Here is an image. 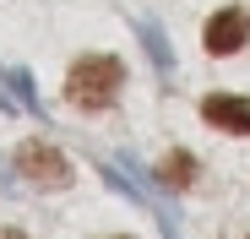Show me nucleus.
<instances>
[{"label":"nucleus","mask_w":250,"mask_h":239,"mask_svg":"<svg viewBox=\"0 0 250 239\" xmlns=\"http://www.w3.org/2000/svg\"><path fill=\"white\" fill-rule=\"evenodd\" d=\"M120 87H125V65H120L114 55H82V60H71V71H65V103H71V109H87V114L114 109Z\"/></svg>","instance_id":"nucleus-1"},{"label":"nucleus","mask_w":250,"mask_h":239,"mask_svg":"<svg viewBox=\"0 0 250 239\" xmlns=\"http://www.w3.org/2000/svg\"><path fill=\"white\" fill-rule=\"evenodd\" d=\"M11 169H17L27 185H38V190H65V185L76 179V163H71L55 141H44V136L22 141V147L11 152Z\"/></svg>","instance_id":"nucleus-2"},{"label":"nucleus","mask_w":250,"mask_h":239,"mask_svg":"<svg viewBox=\"0 0 250 239\" xmlns=\"http://www.w3.org/2000/svg\"><path fill=\"white\" fill-rule=\"evenodd\" d=\"M245 44H250V11L245 6H223V11L207 17V27H201L207 55H239Z\"/></svg>","instance_id":"nucleus-3"},{"label":"nucleus","mask_w":250,"mask_h":239,"mask_svg":"<svg viewBox=\"0 0 250 239\" xmlns=\"http://www.w3.org/2000/svg\"><path fill=\"white\" fill-rule=\"evenodd\" d=\"M201 120H207L212 131L250 136V98H239V93H207V98H201Z\"/></svg>","instance_id":"nucleus-4"},{"label":"nucleus","mask_w":250,"mask_h":239,"mask_svg":"<svg viewBox=\"0 0 250 239\" xmlns=\"http://www.w3.org/2000/svg\"><path fill=\"white\" fill-rule=\"evenodd\" d=\"M196 179H201V163H196V152H185V147H174V152L158 163V185H163V190H190Z\"/></svg>","instance_id":"nucleus-5"},{"label":"nucleus","mask_w":250,"mask_h":239,"mask_svg":"<svg viewBox=\"0 0 250 239\" xmlns=\"http://www.w3.org/2000/svg\"><path fill=\"white\" fill-rule=\"evenodd\" d=\"M136 38H142V49H147L152 71H158V76H174V49H169V38H163V27H158L152 17L136 22Z\"/></svg>","instance_id":"nucleus-6"},{"label":"nucleus","mask_w":250,"mask_h":239,"mask_svg":"<svg viewBox=\"0 0 250 239\" xmlns=\"http://www.w3.org/2000/svg\"><path fill=\"white\" fill-rule=\"evenodd\" d=\"M11 93L22 98L27 114H44V103H38V93H33V71H27V65H11Z\"/></svg>","instance_id":"nucleus-7"},{"label":"nucleus","mask_w":250,"mask_h":239,"mask_svg":"<svg viewBox=\"0 0 250 239\" xmlns=\"http://www.w3.org/2000/svg\"><path fill=\"white\" fill-rule=\"evenodd\" d=\"M0 114H27V109H22V98L11 93V71H0Z\"/></svg>","instance_id":"nucleus-8"},{"label":"nucleus","mask_w":250,"mask_h":239,"mask_svg":"<svg viewBox=\"0 0 250 239\" xmlns=\"http://www.w3.org/2000/svg\"><path fill=\"white\" fill-rule=\"evenodd\" d=\"M0 239H27V234L22 228H0Z\"/></svg>","instance_id":"nucleus-9"},{"label":"nucleus","mask_w":250,"mask_h":239,"mask_svg":"<svg viewBox=\"0 0 250 239\" xmlns=\"http://www.w3.org/2000/svg\"><path fill=\"white\" fill-rule=\"evenodd\" d=\"M109 239H136V234H109Z\"/></svg>","instance_id":"nucleus-10"}]
</instances>
